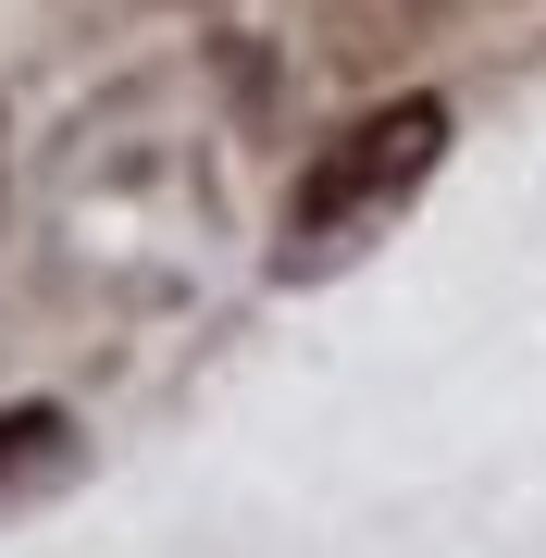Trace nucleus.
<instances>
[{
	"label": "nucleus",
	"mask_w": 546,
	"mask_h": 558,
	"mask_svg": "<svg viewBox=\"0 0 546 558\" xmlns=\"http://www.w3.org/2000/svg\"><path fill=\"white\" fill-rule=\"evenodd\" d=\"M0 199H13V124H0Z\"/></svg>",
	"instance_id": "7ed1b4c3"
},
{
	"label": "nucleus",
	"mask_w": 546,
	"mask_h": 558,
	"mask_svg": "<svg viewBox=\"0 0 546 558\" xmlns=\"http://www.w3.org/2000/svg\"><path fill=\"white\" fill-rule=\"evenodd\" d=\"M447 161V100L410 87V100H373L361 124H336L311 149V174L286 186V236H274V286H324L348 274L373 236H398V211L435 186Z\"/></svg>",
	"instance_id": "f257e3e1"
},
{
	"label": "nucleus",
	"mask_w": 546,
	"mask_h": 558,
	"mask_svg": "<svg viewBox=\"0 0 546 558\" xmlns=\"http://www.w3.org/2000/svg\"><path fill=\"white\" fill-rule=\"evenodd\" d=\"M75 472V410H0V497H50Z\"/></svg>",
	"instance_id": "f03ea898"
}]
</instances>
